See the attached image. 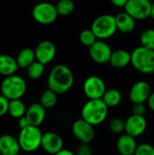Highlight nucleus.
Returning a JSON list of instances; mask_svg holds the SVG:
<instances>
[{"mask_svg": "<svg viewBox=\"0 0 154 155\" xmlns=\"http://www.w3.org/2000/svg\"><path fill=\"white\" fill-rule=\"evenodd\" d=\"M147 120L145 116H139L135 114H131L125 120V133L134 138L141 136L145 133L147 129Z\"/></svg>", "mask_w": 154, "mask_h": 155, "instance_id": "nucleus-14", "label": "nucleus"}, {"mask_svg": "<svg viewBox=\"0 0 154 155\" xmlns=\"http://www.w3.org/2000/svg\"><path fill=\"white\" fill-rule=\"evenodd\" d=\"M26 106L25 103L21 99L16 100H11L9 101V106H8V114L16 119H19L25 115L26 114Z\"/></svg>", "mask_w": 154, "mask_h": 155, "instance_id": "nucleus-24", "label": "nucleus"}, {"mask_svg": "<svg viewBox=\"0 0 154 155\" xmlns=\"http://www.w3.org/2000/svg\"><path fill=\"white\" fill-rule=\"evenodd\" d=\"M79 40L81 44L84 45V46L91 47L98 39L90 28V29H84L83 31H81L79 35Z\"/></svg>", "mask_w": 154, "mask_h": 155, "instance_id": "nucleus-28", "label": "nucleus"}, {"mask_svg": "<svg viewBox=\"0 0 154 155\" xmlns=\"http://www.w3.org/2000/svg\"><path fill=\"white\" fill-rule=\"evenodd\" d=\"M72 133L74 136L84 144H89L95 136L94 126L82 118L77 119L73 123Z\"/></svg>", "mask_w": 154, "mask_h": 155, "instance_id": "nucleus-10", "label": "nucleus"}, {"mask_svg": "<svg viewBox=\"0 0 154 155\" xmlns=\"http://www.w3.org/2000/svg\"><path fill=\"white\" fill-rule=\"evenodd\" d=\"M9 100L3 94H0V116L8 113Z\"/></svg>", "mask_w": 154, "mask_h": 155, "instance_id": "nucleus-33", "label": "nucleus"}, {"mask_svg": "<svg viewBox=\"0 0 154 155\" xmlns=\"http://www.w3.org/2000/svg\"><path fill=\"white\" fill-rule=\"evenodd\" d=\"M106 90V84L103 79L97 75L88 76L83 84L84 94L88 100L103 99Z\"/></svg>", "mask_w": 154, "mask_h": 155, "instance_id": "nucleus-8", "label": "nucleus"}, {"mask_svg": "<svg viewBox=\"0 0 154 155\" xmlns=\"http://www.w3.org/2000/svg\"><path fill=\"white\" fill-rule=\"evenodd\" d=\"M88 53L93 62L97 64H106L110 61L113 50L105 41L97 40L91 47H89Z\"/></svg>", "mask_w": 154, "mask_h": 155, "instance_id": "nucleus-12", "label": "nucleus"}, {"mask_svg": "<svg viewBox=\"0 0 154 155\" xmlns=\"http://www.w3.org/2000/svg\"><path fill=\"white\" fill-rule=\"evenodd\" d=\"M132 61V53L125 49H116L113 51L111 58H110V64L113 68L122 69L128 66Z\"/></svg>", "mask_w": 154, "mask_h": 155, "instance_id": "nucleus-19", "label": "nucleus"}, {"mask_svg": "<svg viewBox=\"0 0 154 155\" xmlns=\"http://www.w3.org/2000/svg\"><path fill=\"white\" fill-rule=\"evenodd\" d=\"M41 147L45 153L55 155L64 149V140L54 132H46L43 134Z\"/></svg>", "mask_w": 154, "mask_h": 155, "instance_id": "nucleus-13", "label": "nucleus"}, {"mask_svg": "<svg viewBox=\"0 0 154 155\" xmlns=\"http://www.w3.org/2000/svg\"><path fill=\"white\" fill-rule=\"evenodd\" d=\"M43 133L39 127L29 125L22 129L18 134V142L23 151L31 153L36 151L41 147Z\"/></svg>", "mask_w": 154, "mask_h": 155, "instance_id": "nucleus-6", "label": "nucleus"}, {"mask_svg": "<svg viewBox=\"0 0 154 155\" xmlns=\"http://www.w3.org/2000/svg\"><path fill=\"white\" fill-rule=\"evenodd\" d=\"M18 69L16 59L9 54H0V74L7 77L15 74Z\"/></svg>", "mask_w": 154, "mask_h": 155, "instance_id": "nucleus-21", "label": "nucleus"}, {"mask_svg": "<svg viewBox=\"0 0 154 155\" xmlns=\"http://www.w3.org/2000/svg\"><path fill=\"white\" fill-rule=\"evenodd\" d=\"M152 3L149 0H128L124 11L135 20L151 17Z\"/></svg>", "mask_w": 154, "mask_h": 155, "instance_id": "nucleus-9", "label": "nucleus"}, {"mask_svg": "<svg viewBox=\"0 0 154 155\" xmlns=\"http://www.w3.org/2000/svg\"><path fill=\"white\" fill-rule=\"evenodd\" d=\"M132 65L143 74H154V51L142 45L132 51Z\"/></svg>", "mask_w": 154, "mask_h": 155, "instance_id": "nucleus-3", "label": "nucleus"}, {"mask_svg": "<svg viewBox=\"0 0 154 155\" xmlns=\"http://www.w3.org/2000/svg\"><path fill=\"white\" fill-rule=\"evenodd\" d=\"M36 61L40 62L43 64H47L51 63L56 54L55 45L49 40L41 41L34 49Z\"/></svg>", "mask_w": 154, "mask_h": 155, "instance_id": "nucleus-15", "label": "nucleus"}, {"mask_svg": "<svg viewBox=\"0 0 154 155\" xmlns=\"http://www.w3.org/2000/svg\"><path fill=\"white\" fill-rule=\"evenodd\" d=\"M138 145L136 139L126 134L120 135L116 142L117 151L121 155H134Z\"/></svg>", "mask_w": 154, "mask_h": 155, "instance_id": "nucleus-17", "label": "nucleus"}, {"mask_svg": "<svg viewBox=\"0 0 154 155\" xmlns=\"http://www.w3.org/2000/svg\"><path fill=\"white\" fill-rule=\"evenodd\" d=\"M57 94H55L54 91L47 89L43 92L40 97V104L45 108V109H52L54 108L57 104Z\"/></svg>", "mask_w": 154, "mask_h": 155, "instance_id": "nucleus-25", "label": "nucleus"}, {"mask_svg": "<svg viewBox=\"0 0 154 155\" xmlns=\"http://www.w3.org/2000/svg\"><path fill=\"white\" fill-rule=\"evenodd\" d=\"M134 155H154V146L150 143H141L138 145Z\"/></svg>", "mask_w": 154, "mask_h": 155, "instance_id": "nucleus-31", "label": "nucleus"}, {"mask_svg": "<svg viewBox=\"0 0 154 155\" xmlns=\"http://www.w3.org/2000/svg\"><path fill=\"white\" fill-rule=\"evenodd\" d=\"M46 115V109L40 104L35 103L27 107L25 117L27 118L30 125L39 127L44 121Z\"/></svg>", "mask_w": 154, "mask_h": 155, "instance_id": "nucleus-16", "label": "nucleus"}, {"mask_svg": "<svg viewBox=\"0 0 154 155\" xmlns=\"http://www.w3.org/2000/svg\"><path fill=\"white\" fill-rule=\"evenodd\" d=\"M74 75L71 68L65 64H60L54 65L47 77L48 89L57 94L67 93L74 85Z\"/></svg>", "mask_w": 154, "mask_h": 155, "instance_id": "nucleus-1", "label": "nucleus"}, {"mask_svg": "<svg viewBox=\"0 0 154 155\" xmlns=\"http://www.w3.org/2000/svg\"><path fill=\"white\" fill-rule=\"evenodd\" d=\"M75 155H93V151L89 144L81 143V145L77 148Z\"/></svg>", "mask_w": 154, "mask_h": 155, "instance_id": "nucleus-34", "label": "nucleus"}, {"mask_svg": "<svg viewBox=\"0 0 154 155\" xmlns=\"http://www.w3.org/2000/svg\"><path fill=\"white\" fill-rule=\"evenodd\" d=\"M33 18L41 25H51L58 17L55 5L49 2L37 3L32 9Z\"/></svg>", "mask_w": 154, "mask_h": 155, "instance_id": "nucleus-7", "label": "nucleus"}, {"mask_svg": "<svg viewBox=\"0 0 154 155\" xmlns=\"http://www.w3.org/2000/svg\"><path fill=\"white\" fill-rule=\"evenodd\" d=\"M152 87L146 81H138L133 84L129 92V98L133 104H145L152 94Z\"/></svg>", "mask_w": 154, "mask_h": 155, "instance_id": "nucleus-11", "label": "nucleus"}, {"mask_svg": "<svg viewBox=\"0 0 154 155\" xmlns=\"http://www.w3.org/2000/svg\"><path fill=\"white\" fill-rule=\"evenodd\" d=\"M26 88L27 85L25 80L17 74L5 77L0 85L1 94L6 97L9 101L21 99L25 94Z\"/></svg>", "mask_w": 154, "mask_h": 155, "instance_id": "nucleus-4", "label": "nucleus"}, {"mask_svg": "<svg viewBox=\"0 0 154 155\" xmlns=\"http://www.w3.org/2000/svg\"><path fill=\"white\" fill-rule=\"evenodd\" d=\"M151 17H152L154 19V2L152 3V13H151Z\"/></svg>", "mask_w": 154, "mask_h": 155, "instance_id": "nucleus-39", "label": "nucleus"}, {"mask_svg": "<svg viewBox=\"0 0 154 155\" xmlns=\"http://www.w3.org/2000/svg\"><path fill=\"white\" fill-rule=\"evenodd\" d=\"M29 125H30V124H29L27 118L25 117V115L18 119V126L21 128V130H22V129H25V128H26V127H28Z\"/></svg>", "mask_w": 154, "mask_h": 155, "instance_id": "nucleus-35", "label": "nucleus"}, {"mask_svg": "<svg viewBox=\"0 0 154 155\" xmlns=\"http://www.w3.org/2000/svg\"><path fill=\"white\" fill-rule=\"evenodd\" d=\"M55 155H75V153L74 152H72L71 150L68 149H63L61 152H59L58 153H56Z\"/></svg>", "mask_w": 154, "mask_h": 155, "instance_id": "nucleus-38", "label": "nucleus"}, {"mask_svg": "<svg viewBox=\"0 0 154 155\" xmlns=\"http://www.w3.org/2000/svg\"><path fill=\"white\" fill-rule=\"evenodd\" d=\"M115 21L117 30L122 33L128 34L135 29L136 20L133 18L130 15H128L125 11L118 13L115 15Z\"/></svg>", "mask_w": 154, "mask_h": 155, "instance_id": "nucleus-20", "label": "nucleus"}, {"mask_svg": "<svg viewBox=\"0 0 154 155\" xmlns=\"http://www.w3.org/2000/svg\"><path fill=\"white\" fill-rule=\"evenodd\" d=\"M147 112V107L145 104H133V114L139 115V116H144Z\"/></svg>", "mask_w": 154, "mask_h": 155, "instance_id": "nucleus-32", "label": "nucleus"}, {"mask_svg": "<svg viewBox=\"0 0 154 155\" xmlns=\"http://www.w3.org/2000/svg\"><path fill=\"white\" fill-rule=\"evenodd\" d=\"M127 1L128 0H112L111 3L114 5V6H117V7H125L126 4H127Z\"/></svg>", "mask_w": 154, "mask_h": 155, "instance_id": "nucleus-36", "label": "nucleus"}, {"mask_svg": "<svg viewBox=\"0 0 154 155\" xmlns=\"http://www.w3.org/2000/svg\"><path fill=\"white\" fill-rule=\"evenodd\" d=\"M44 64H41L38 61H35L27 68L28 77L34 80L40 78L44 74Z\"/></svg>", "mask_w": 154, "mask_h": 155, "instance_id": "nucleus-29", "label": "nucleus"}, {"mask_svg": "<svg viewBox=\"0 0 154 155\" xmlns=\"http://www.w3.org/2000/svg\"><path fill=\"white\" fill-rule=\"evenodd\" d=\"M108 113L109 107L102 99L88 100L84 104L81 110L82 119H84L93 126H97L103 124L106 120Z\"/></svg>", "mask_w": 154, "mask_h": 155, "instance_id": "nucleus-2", "label": "nucleus"}, {"mask_svg": "<svg viewBox=\"0 0 154 155\" xmlns=\"http://www.w3.org/2000/svg\"><path fill=\"white\" fill-rule=\"evenodd\" d=\"M21 150L18 139L10 134L0 136V153L2 155H18Z\"/></svg>", "mask_w": 154, "mask_h": 155, "instance_id": "nucleus-18", "label": "nucleus"}, {"mask_svg": "<svg viewBox=\"0 0 154 155\" xmlns=\"http://www.w3.org/2000/svg\"><path fill=\"white\" fill-rule=\"evenodd\" d=\"M91 30L98 40L104 41L105 39L111 38L117 31L115 15L110 14L99 15L92 23Z\"/></svg>", "mask_w": 154, "mask_h": 155, "instance_id": "nucleus-5", "label": "nucleus"}, {"mask_svg": "<svg viewBox=\"0 0 154 155\" xmlns=\"http://www.w3.org/2000/svg\"><path fill=\"white\" fill-rule=\"evenodd\" d=\"M141 45L154 51V28H148L143 31L140 35Z\"/></svg>", "mask_w": 154, "mask_h": 155, "instance_id": "nucleus-27", "label": "nucleus"}, {"mask_svg": "<svg viewBox=\"0 0 154 155\" xmlns=\"http://www.w3.org/2000/svg\"><path fill=\"white\" fill-rule=\"evenodd\" d=\"M0 155H2V154H1V153H0Z\"/></svg>", "mask_w": 154, "mask_h": 155, "instance_id": "nucleus-40", "label": "nucleus"}, {"mask_svg": "<svg viewBox=\"0 0 154 155\" xmlns=\"http://www.w3.org/2000/svg\"><path fill=\"white\" fill-rule=\"evenodd\" d=\"M147 105H148V108L151 109L152 112H154V92L152 93L148 102H147Z\"/></svg>", "mask_w": 154, "mask_h": 155, "instance_id": "nucleus-37", "label": "nucleus"}, {"mask_svg": "<svg viewBox=\"0 0 154 155\" xmlns=\"http://www.w3.org/2000/svg\"><path fill=\"white\" fill-rule=\"evenodd\" d=\"M102 100L109 108L116 107L121 104L123 100V95H122V93L118 89L111 88V89L106 90Z\"/></svg>", "mask_w": 154, "mask_h": 155, "instance_id": "nucleus-23", "label": "nucleus"}, {"mask_svg": "<svg viewBox=\"0 0 154 155\" xmlns=\"http://www.w3.org/2000/svg\"><path fill=\"white\" fill-rule=\"evenodd\" d=\"M16 62L18 67L20 68H28L33 63L36 61L34 50L29 47L23 48L16 56Z\"/></svg>", "mask_w": 154, "mask_h": 155, "instance_id": "nucleus-22", "label": "nucleus"}, {"mask_svg": "<svg viewBox=\"0 0 154 155\" xmlns=\"http://www.w3.org/2000/svg\"><path fill=\"white\" fill-rule=\"evenodd\" d=\"M58 15L68 16L72 15L75 9V4L72 0H60L55 5Z\"/></svg>", "mask_w": 154, "mask_h": 155, "instance_id": "nucleus-26", "label": "nucleus"}, {"mask_svg": "<svg viewBox=\"0 0 154 155\" xmlns=\"http://www.w3.org/2000/svg\"><path fill=\"white\" fill-rule=\"evenodd\" d=\"M110 130L115 134H123L125 133V121L122 118H113L110 122Z\"/></svg>", "mask_w": 154, "mask_h": 155, "instance_id": "nucleus-30", "label": "nucleus"}]
</instances>
